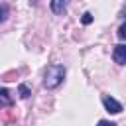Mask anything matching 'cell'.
Returning <instances> with one entry per match:
<instances>
[{"label":"cell","mask_w":126,"mask_h":126,"mask_svg":"<svg viewBox=\"0 0 126 126\" xmlns=\"http://www.w3.org/2000/svg\"><path fill=\"white\" fill-rule=\"evenodd\" d=\"M120 16H122V18H126V6L122 8V12H120Z\"/></svg>","instance_id":"10"},{"label":"cell","mask_w":126,"mask_h":126,"mask_svg":"<svg viewBox=\"0 0 126 126\" xmlns=\"http://www.w3.org/2000/svg\"><path fill=\"white\" fill-rule=\"evenodd\" d=\"M30 4H35V0H30Z\"/></svg>","instance_id":"11"},{"label":"cell","mask_w":126,"mask_h":126,"mask_svg":"<svg viewBox=\"0 0 126 126\" xmlns=\"http://www.w3.org/2000/svg\"><path fill=\"white\" fill-rule=\"evenodd\" d=\"M18 94H20V98H30L32 89H30L26 83H20V85H18Z\"/></svg>","instance_id":"6"},{"label":"cell","mask_w":126,"mask_h":126,"mask_svg":"<svg viewBox=\"0 0 126 126\" xmlns=\"http://www.w3.org/2000/svg\"><path fill=\"white\" fill-rule=\"evenodd\" d=\"M116 35H118V39H126V22L124 24H120V28H118V32H116Z\"/></svg>","instance_id":"9"},{"label":"cell","mask_w":126,"mask_h":126,"mask_svg":"<svg viewBox=\"0 0 126 126\" xmlns=\"http://www.w3.org/2000/svg\"><path fill=\"white\" fill-rule=\"evenodd\" d=\"M14 104V98L10 94L8 89H0V106H12Z\"/></svg>","instance_id":"5"},{"label":"cell","mask_w":126,"mask_h":126,"mask_svg":"<svg viewBox=\"0 0 126 126\" xmlns=\"http://www.w3.org/2000/svg\"><path fill=\"white\" fill-rule=\"evenodd\" d=\"M69 2H71V0H51V2H49V8H51L53 14L63 16V14L67 12V8H69Z\"/></svg>","instance_id":"4"},{"label":"cell","mask_w":126,"mask_h":126,"mask_svg":"<svg viewBox=\"0 0 126 126\" xmlns=\"http://www.w3.org/2000/svg\"><path fill=\"white\" fill-rule=\"evenodd\" d=\"M65 75H67V69H65L63 63H51V65H47V69L43 71V89H47V91L57 89L63 83Z\"/></svg>","instance_id":"1"},{"label":"cell","mask_w":126,"mask_h":126,"mask_svg":"<svg viewBox=\"0 0 126 126\" xmlns=\"http://www.w3.org/2000/svg\"><path fill=\"white\" fill-rule=\"evenodd\" d=\"M112 59L118 65H126V43H118L112 49Z\"/></svg>","instance_id":"3"},{"label":"cell","mask_w":126,"mask_h":126,"mask_svg":"<svg viewBox=\"0 0 126 126\" xmlns=\"http://www.w3.org/2000/svg\"><path fill=\"white\" fill-rule=\"evenodd\" d=\"M6 18H8V4L0 2V22H4Z\"/></svg>","instance_id":"7"},{"label":"cell","mask_w":126,"mask_h":126,"mask_svg":"<svg viewBox=\"0 0 126 126\" xmlns=\"http://www.w3.org/2000/svg\"><path fill=\"white\" fill-rule=\"evenodd\" d=\"M81 24H83V26L93 24V14H91V12H85V14H83V18H81Z\"/></svg>","instance_id":"8"},{"label":"cell","mask_w":126,"mask_h":126,"mask_svg":"<svg viewBox=\"0 0 126 126\" xmlns=\"http://www.w3.org/2000/svg\"><path fill=\"white\" fill-rule=\"evenodd\" d=\"M102 104H104V110L108 112V114H120L122 110H124V106H122V102H118L114 96H110V94H102Z\"/></svg>","instance_id":"2"}]
</instances>
